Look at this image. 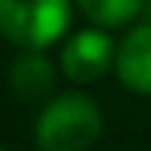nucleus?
Masks as SVG:
<instances>
[{
  "label": "nucleus",
  "instance_id": "f257e3e1",
  "mask_svg": "<svg viewBox=\"0 0 151 151\" xmlns=\"http://www.w3.org/2000/svg\"><path fill=\"white\" fill-rule=\"evenodd\" d=\"M102 135L99 105L86 95H63L36 122L40 151H89Z\"/></svg>",
  "mask_w": 151,
  "mask_h": 151
},
{
  "label": "nucleus",
  "instance_id": "f03ea898",
  "mask_svg": "<svg viewBox=\"0 0 151 151\" xmlns=\"http://www.w3.org/2000/svg\"><path fill=\"white\" fill-rule=\"evenodd\" d=\"M69 27V0H0V33L23 49L56 43Z\"/></svg>",
  "mask_w": 151,
  "mask_h": 151
},
{
  "label": "nucleus",
  "instance_id": "7ed1b4c3",
  "mask_svg": "<svg viewBox=\"0 0 151 151\" xmlns=\"http://www.w3.org/2000/svg\"><path fill=\"white\" fill-rule=\"evenodd\" d=\"M112 63H115V43H112V36L99 33V30L76 33L63 49V72L72 82L102 79Z\"/></svg>",
  "mask_w": 151,
  "mask_h": 151
},
{
  "label": "nucleus",
  "instance_id": "20e7f679",
  "mask_svg": "<svg viewBox=\"0 0 151 151\" xmlns=\"http://www.w3.org/2000/svg\"><path fill=\"white\" fill-rule=\"evenodd\" d=\"M115 69L132 92L151 95V27H138L122 40Z\"/></svg>",
  "mask_w": 151,
  "mask_h": 151
},
{
  "label": "nucleus",
  "instance_id": "39448f33",
  "mask_svg": "<svg viewBox=\"0 0 151 151\" xmlns=\"http://www.w3.org/2000/svg\"><path fill=\"white\" fill-rule=\"evenodd\" d=\"M56 82V72L49 66L46 56H40V49H27L23 56H17V63L10 66V86L20 99L27 102H36V99L49 95Z\"/></svg>",
  "mask_w": 151,
  "mask_h": 151
},
{
  "label": "nucleus",
  "instance_id": "423d86ee",
  "mask_svg": "<svg viewBox=\"0 0 151 151\" xmlns=\"http://www.w3.org/2000/svg\"><path fill=\"white\" fill-rule=\"evenodd\" d=\"M79 7L99 27H122L145 7V0H79Z\"/></svg>",
  "mask_w": 151,
  "mask_h": 151
},
{
  "label": "nucleus",
  "instance_id": "0eeeda50",
  "mask_svg": "<svg viewBox=\"0 0 151 151\" xmlns=\"http://www.w3.org/2000/svg\"><path fill=\"white\" fill-rule=\"evenodd\" d=\"M0 151H4V148H0Z\"/></svg>",
  "mask_w": 151,
  "mask_h": 151
}]
</instances>
